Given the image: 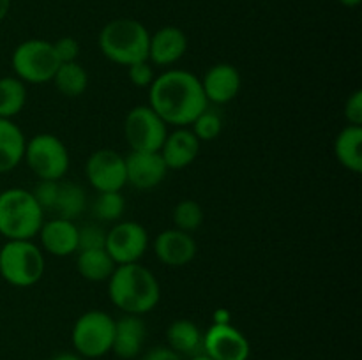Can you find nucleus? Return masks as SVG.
I'll return each mask as SVG.
<instances>
[{
    "instance_id": "bb28decb",
    "label": "nucleus",
    "mask_w": 362,
    "mask_h": 360,
    "mask_svg": "<svg viewBox=\"0 0 362 360\" xmlns=\"http://www.w3.org/2000/svg\"><path fill=\"white\" fill-rule=\"evenodd\" d=\"M126 208V200L120 194V191H106V193H98L90 205V212L98 221L112 222L119 221Z\"/></svg>"
},
{
    "instance_id": "5701e85b",
    "label": "nucleus",
    "mask_w": 362,
    "mask_h": 360,
    "mask_svg": "<svg viewBox=\"0 0 362 360\" xmlns=\"http://www.w3.org/2000/svg\"><path fill=\"white\" fill-rule=\"evenodd\" d=\"M117 263L112 260L106 249L80 251L76 260V268L80 275L87 281L103 282L108 281L110 275L115 270Z\"/></svg>"
},
{
    "instance_id": "ddd939ff",
    "label": "nucleus",
    "mask_w": 362,
    "mask_h": 360,
    "mask_svg": "<svg viewBox=\"0 0 362 360\" xmlns=\"http://www.w3.org/2000/svg\"><path fill=\"white\" fill-rule=\"evenodd\" d=\"M168 168L159 152H133L126 157L127 184L140 191L154 189L165 180Z\"/></svg>"
},
{
    "instance_id": "7ed1b4c3",
    "label": "nucleus",
    "mask_w": 362,
    "mask_h": 360,
    "mask_svg": "<svg viewBox=\"0 0 362 360\" xmlns=\"http://www.w3.org/2000/svg\"><path fill=\"white\" fill-rule=\"evenodd\" d=\"M151 34L144 23L131 18L108 21L99 32V49L113 64L129 67L148 60Z\"/></svg>"
},
{
    "instance_id": "4468645a",
    "label": "nucleus",
    "mask_w": 362,
    "mask_h": 360,
    "mask_svg": "<svg viewBox=\"0 0 362 360\" xmlns=\"http://www.w3.org/2000/svg\"><path fill=\"white\" fill-rule=\"evenodd\" d=\"M197 242L191 233L172 228L159 233L154 240V253L163 265L184 267L197 256Z\"/></svg>"
},
{
    "instance_id": "7c9ffc66",
    "label": "nucleus",
    "mask_w": 362,
    "mask_h": 360,
    "mask_svg": "<svg viewBox=\"0 0 362 360\" xmlns=\"http://www.w3.org/2000/svg\"><path fill=\"white\" fill-rule=\"evenodd\" d=\"M59 182L60 180H39L34 189L30 191L34 200L42 208V212L53 210V207H55L57 194H59Z\"/></svg>"
},
{
    "instance_id": "72a5a7b5",
    "label": "nucleus",
    "mask_w": 362,
    "mask_h": 360,
    "mask_svg": "<svg viewBox=\"0 0 362 360\" xmlns=\"http://www.w3.org/2000/svg\"><path fill=\"white\" fill-rule=\"evenodd\" d=\"M345 119L349 126L362 127V90H356L350 94L345 102Z\"/></svg>"
},
{
    "instance_id": "9d476101",
    "label": "nucleus",
    "mask_w": 362,
    "mask_h": 360,
    "mask_svg": "<svg viewBox=\"0 0 362 360\" xmlns=\"http://www.w3.org/2000/svg\"><path fill=\"white\" fill-rule=\"evenodd\" d=\"M147 247V229L140 222H117L106 232L105 249L117 265L136 263L145 254Z\"/></svg>"
},
{
    "instance_id": "1a4fd4ad",
    "label": "nucleus",
    "mask_w": 362,
    "mask_h": 360,
    "mask_svg": "<svg viewBox=\"0 0 362 360\" xmlns=\"http://www.w3.org/2000/svg\"><path fill=\"white\" fill-rule=\"evenodd\" d=\"M168 127L151 106H134L124 120V136L133 152H159Z\"/></svg>"
},
{
    "instance_id": "473e14b6",
    "label": "nucleus",
    "mask_w": 362,
    "mask_h": 360,
    "mask_svg": "<svg viewBox=\"0 0 362 360\" xmlns=\"http://www.w3.org/2000/svg\"><path fill=\"white\" fill-rule=\"evenodd\" d=\"M53 49L59 59V62H76L78 55H80V44L74 37H60L59 41L53 42Z\"/></svg>"
},
{
    "instance_id": "f704fd0d",
    "label": "nucleus",
    "mask_w": 362,
    "mask_h": 360,
    "mask_svg": "<svg viewBox=\"0 0 362 360\" xmlns=\"http://www.w3.org/2000/svg\"><path fill=\"white\" fill-rule=\"evenodd\" d=\"M141 360H182V356L170 349L168 346H156L151 352L145 353Z\"/></svg>"
},
{
    "instance_id": "2f4dec72",
    "label": "nucleus",
    "mask_w": 362,
    "mask_h": 360,
    "mask_svg": "<svg viewBox=\"0 0 362 360\" xmlns=\"http://www.w3.org/2000/svg\"><path fill=\"white\" fill-rule=\"evenodd\" d=\"M127 76L134 87H151L154 81V71H152L151 62L144 60V62H136L127 67Z\"/></svg>"
},
{
    "instance_id": "aec40b11",
    "label": "nucleus",
    "mask_w": 362,
    "mask_h": 360,
    "mask_svg": "<svg viewBox=\"0 0 362 360\" xmlns=\"http://www.w3.org/2000/svg\"><path fill=\"white\" fill-rule=\"evenodd\" d=\"M168 348L180 356H197L204 353V334L191 320H175L166 328Z\"/></svg>"
},
{
    "instance_id": "412c9836",
    "label": "nucleus",
    "mask_w": 362,
    "mask_h": 360,
    "mask_svg": "<svg viewBox=\"0 0 362 360\" xmlns=\"http://www.w3.org/2000/svg\"><path fill=\"white\" fill-rule=\"evenodd\" d=\"M25 134L9 119H0V173H7L23 161Z\"/></svg>"
},
{
    "instance_id": "39448f33",
    "label": "nucleus",
    "mask_w": 362,
    "mask_h": 360,
    "mask_svg": "<svg viewBox=\"0 0 362 360\" xmlns=\"http://www.w3.org/2000/svg\"><path fill=\"white\" fill-rule=\"evenodd\" d=\"M45 274L42 249L32 240H7L0 249V275L14 288H30Z\"/></svg>"
},
{
    "instance_id": "2eb2a0df",
    "label": "nucleus",
    "mask_w": 362,
    "mask_h": 360,
    "mask_svg": "<svg viewBox=\"0 0 362 360\" xmlns=\"http://www.w3.org/2000/svg\"><path fill=\"white\" fill-rule=\"evenodd\" d=\"M200 83L207 102L226 104V102L233 101L237 97L243 80H240V73L237 71L235 66L221 62L212 66L204 74Z\"/></svg>"
},
{
    "instance_id": "c9c22d12",
    "label": "nucleus",
    "mask_w": 362,
    "mask_h": 360,
    "mask_svg": "<svg viewBox=\"0 0 362 360\" xmlns=\"http://www.w3.org/2000/svg\"><path fill=\"white\" fill-rule=\"evenodd\" d=\"M11 9V0H0V23L6 20V16L9 14Z\"/></svg>"
},
{
    "instance_id": "f8f14e48",
    "label": "nucleus",
    "mask_w": 362,
    "mask_h": 360,
    "mask_svg": "<svg viewBox=\"0 0 362 360\" xmlns=\"http://www.w3.org/2000/svg\"><path fill=\"white\" fill-rule=\"evenodd\" d=\"M204 355L212 360H247L251 346L239 328L230 323H214L204 334Z\"/></svg>"
},
{
    "instance_id": "423d86ee",
    "label": "nucleus",
    "mask_w": 362,
    "mask_h": 360,
    "mask_svg": "<svg viewBox=\"0 0 362 360\" xmlns=\"http://www.w3.org/2000/svg\"><path fill=\"white\" fill-rule=\"evenodd\" d=\"M115 320L105 311H87L73 325L71 341L83 359H101L112 352Z\"/></svg>"
},
{
    "instance_id": "e433bc0d",
    "label": "nucleus",
    "mask_w": 362,
    "mask_h": 360,
    "mask_svg": "<svg viewBox=\"0 0 362 360\" xmlns=\"http://www.w3.org/2000/svg\"><path fill=\"white\" fill-rule=\"evenodd\" d=\"M52 360H85V359L78 355V353H59V355L53 356Z\"/></svg>"
},
{
    "instance_id": "393cba45",
    "label": "nucleus",
    "mask_w": 362,
    "mask_h": 360,
    "mask_svg": "<svg viewBox=\"0 0 362 360\" xmlns=\"http://www.w3.org/2000/svg\"><path fill=\"white\" fill-rule=\"evenodd\" d=\"M53 83H55L57 90L66 97H80L88 85L87 71L81 67L78 62H62L57 67L55 74H53Z\"/></svg>"
},
{
    "instance_id": "f03ea898",
    "label": "nucleus",
    "mask_w": 362,
    "mask_h": 360,
    "mask_svg": "<svg viewBox=\"0 0 362 360\" xmlns=\"http://www.w3.org/2000/svg\"><path fill=\"white\" fill-rule=\"evenodd\" d=\"M108 296L124 314H147L158 306L161 288L147 267L136 263L117 265L108 279Z\"/></svg>"
},
{
    "instance_id": "a878e982",
    "label": "nucleus",
    "mask_w": 362,
    "mask_h": 360,
    "mask_svg": "<svg viewBox=\"0 0 362 360\" xmlns=\"http://www.w3.org/2000/svg\"><path fill=\"white\" fill-rule=\"evenodd\" d=\"M27 102V87L16 76L0 78V119H13Z\"/></svg>"
},
{
    "instance_id": "f257e3e1",
    "label": "nucleus",
    "mask_w": 362,
    "mask_h": 360,
    "mask_svg": "<svg viewBox=\"0 0 362 360\" xmlns=\"http://www.w3.org/2000/svg\"><path fill=\"white\" fill-rule=\"evenodd\" d=\"M148 106L166 126L187 127L209 106L200 78L184 69H170L148 87Z\"/></svg>"
},
{
    "instance_id": "f3484780",
    "label": "nucleus",
    "mask_w": 362,
    "mask_h": 360,
    "mask_svg": "<svg viewBox=\"0 0 362 360\" xmlns=\"http://www.w3.org/2000/svg\"><path fill=\"white\" fill-rule=\"evenodd\" d=\"M41 247L52 256H69L78 251V226L74 221L55 217L42 222L39 229Z\"/></svg>"
},
{
    "instance_id": "0eeeda50",
    "label": "nucleus",
    "mask_w": 362,
    "mask_h": 360,
    "mask_svg": "<svg viewBox=\"0 0 362 360\" xmlns=\"http://www.w3.org/2000/svg\"><path fill=\"white\" fill-rule=\"evenodd\" d=\"M11 64L18 80L32 85L52 81L57 67L60 66L53 42L45 39H27L18 44L13 52Z\"/></svg>"
},
{
    "instance_id": "9b49d317",
    "label": "nucleus",
    "mask_w": 362,
    "mask_h": 360,
    "mask_svg": "<svg viewBox=\"0 0 362 360\" xmlns=\"http://www.w3.org/2000/svg\"><path fill=\"white\" fill-rule=\"evenodd\" d=\"M85 175L98 193L122 191L127 186L126 157L113 148H99L87 159Z\"/></svg>"
},
{
    "instance_id": "c756f323",
    "label": "nucleus",
    "mask_w": 362,
    "mask_h": 360,
    "mask_svg": "<svg viewBox=\"0 0 362 360\" xmlns=\"http://www.w3.org/2000/svg\"><path fill=\"white\" fill-rule=\"evenodd\" d=\"M106 229L99 224H85L78 228V253L80 251L105 249Z\"/></svg>"
},
{
    "instance_id": "4be33fe9",
    "label": "nucleus",
    "mask_w": 362,
    "mask_h": 360,
    "mask_svg": "<svg viewBox=\"0 0 362 360\" xmlns=\"http://www.w3.org/2000/svg\"><path fill=\"white\" fill-rule=\"evenodd\" d=\"M362 127L346 126L334 141V155L343 168L352 173L362 172Z\"/></svg>"
},
{
    "instance_id": "6ab92c4d",
    "label": "nucleus",
    "mask_w": 362,
    "mask_h": 360,
    "mask_svg": "<svg viewBox=\"0 0 362 360\" xmlns=\"http://www.w3.org/2000/svg\"><path fill=\"white\" fill-rule=\"evenodd\" d=\"M200 143L202 141L194 136L193 131L187 127H177L173 133L166 134L159 154L168 169H184L197 159Z\"/></svg>"
},
{
    "instance_id": "20e7f679",
    "label": "nucleus",
    "mask_w": 362,
    "mask_h": 360,
    "mask_svg": "<svg viewBox=\"0 0 362 360\" xmlns=\"http://www.w3.org/2000/svg\"><path fill=\"white\" fill-rule=\"evenodd\" d=\"M45 222V212L30 191L11 187L0 193V235L7 240H32Z\"/></svg>"
},
{
    "instance_id": "6e6552de",
    "label": "nucleus",
    "mask_w": 362,
    "mask_h": 360,
    "mask_svg": "<svg viewBox=\"0 0 362 360\" xmlns=\"http://www.w3.org/2000/svg\"><path fill=\"white\" fill-rule=\"evenodd\" d=\"M23 159L39 180H60L69 169V152L55 134L41 133L25 143Z\"/></svg>"
},
{
    "instance_id": "c85d7f7f",
    "label": "nucleus",
    "mask_w": 362,
    "mask_h": 360,
    "mask_svg": "<svg viewBox=\"0 0 362 360\" xmlns=\"http://www.w3.org/2000/svg\"><path fill=\"white\" fill-rule=\"evenodd\" d=\"M191 126H193V129L191 131H193L194 136H197L198 140L212 141L219 136V133H221L223 120H221V115H219L216 109L209 108L207 106V108H205L204 112L193 120Z\"/></svg>"
},
{
    "instance_id": "58836bf2",
    "label": "nucleus",
    "mask_w": 362,
    "mask_h": 360,
    "mask_svg": "<svg viewBox=\"0 0 362 360\" xmlns=\"http://www.w3.org/2000/svg\"><path fill=\"white\" fill-rule=\"evenodd\" d=\"M187 360H212V359H209L207 355H204V353H202V355H197V356H191V359H187Z\"/></svg>"
},
{
    "instance_id": "cd10ccee",
    "label": "nucleus",
    "mask_w": 362,
    "mask_h": 360,
    "mask_svg": "<svg viewBox=\"0 0 362 360\" xmlns=\"http://www.w3.org/2000/svg\"><path fill=\"white\" fill-rule=\"evenodd\" d=\"M202 222H204V210H202L200 203H197V201L184 200L173 208V224L180 232H197Z\"/></svg>"
},
{
    "instance_id": "b1692460",
    "label": "nucleus",
    "mask_w": 362,
    "mask_h": 360,
    "mask_svg": "<svg viewBox=\"0 0 362 360\" xmlns=\"http://www.w3.org/2000/svg\"><path fill=\"white\" fill-rule=\"evenodd\" d=\"M87 208V194L81 186L74 182H59V194H57L55 207L53 212L57 217L74 221L80 217Z\"/></svg>"
},
{
    "instance_id": "a211bd4d",
    "label": "nucleus",
    "mask_w": 362,
    "mask_h": 360,
    "mask_svg": "<svg viewBox=\"0 0 362 360\" xmlns=\"http://www.w3.org/2000/svg\"><path fill=\"white\" fill-rule=\"evenodd\" d=\"M187 49V37L179 27H163L151 35L148 62L154 66H172L179 62Z\"/></svg>"
},
{
    "instance_id": "4c0bfd02",
    "label": "nucleus",
    "mask_w": 362,
    "mask_h": 360,
    "mask_svg": "<svg viewBox=\"0 0 362 360\" xmlns=\"http://www.w3.org/2000/svg\"><path fill=\"white\" fill-rule=\"evenodd\" d=\"M339 4L345 7H357L361 4V0H339Z\"/></svg>"
},
{
    "instance_id": "dca6fc26",
    "label": "nucleus",
    "mask_w": 362,
    "mask_h": 360,
    "mask_svg": "<svg viewBox=\"0 0 362 360\" xmlns=\"http://www.w3.org/2000/svg\"><path fill=\"white\" fill-rule=\"evenodd\" d=\"M145 337H147V327H145L141 316H136V314H124L122 318L115 320L112 352L119 359H136L141 353V349H144Z\"/></svg>"
}]
</instances>
